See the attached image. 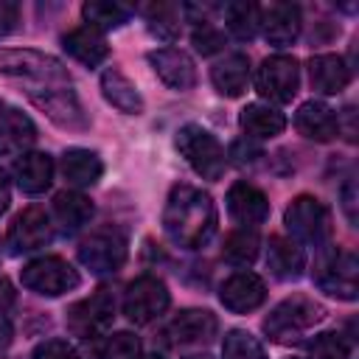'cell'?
Masks as SVG:
<instances>
[{"label":"cell","instance_id":"1","mask_svg":"<svg viewBox=\"0 0 359 359\" xmlns=\"http://www.w3.org/2000/svg\"><path fill=\"white\" fill-rule=\"evenodd\" d=\"M216 224H219V213L210 194L194 185L171 188L163 210V230L171 238V244L182 250H196L208 244V238L216 233Z\"/></svg>","mask_w":359,"mask_h":359},{"label":"cell","instance_id":"2","mask_svg":"<svg viewBox=\"0 0 359 359\" xmlns=\"http://www.w3.org/2000/svg\"><path fill=\"white\" fill-rule=\"evenodd\" d=\"M323 320H325L323 303H317L314 297H306V294H292V297L280 300L266 314L264 331L275 342H294V339H300V334H306L309 328H314Z\"/></svg>","mask_w":359,"mask_h":359},{"label":"cell","instance_id":"3","mask_svg":"<svg viewBox=\"0 0 359 359\" xmlns=\"http://www.w3.org/2000/svg\"><path fill=\"white\" fill-rule=\"evenodd\" d=\"M177 149L185 157V163L202 177V180H219L224 174L227 165V154L224 146L216 140V135H210L208 129L188 123L177 132Z\"/></svg>","mask_w":359,"mask_h":359},{"label":"cell","instance_id":"4","mask_svg":"<svg viewBox=\"0 0 359 359\" xmlns=\"http://www.w3.org/2000/svg\"><path fill=\"white\" fill-rule=\"evenodd\" d=\"M283 222L294 241L320 247L331 238V210L317 196H294L283 213Z\"/></svg>","mask_w":359,"mask_h":359},{"label":"cell","instance_id":"5","mask_svg":"<svg viewBox=\"0 0 359 359\" xmlns=\"http://www.w3.org/2000/svg\"><path fill=\"white\" fill-rule=\"evenodd\" d=\"M20 280H22L25 289H31L36 294L59 297V294L79 286V272L65 258L45 255V258H36V261L25 264L22 272H20Z\"/></svg>","mask_w":359,"mask_h":359},{"label":"cell","instance_id":"6","mask_svg":"<svg viewBox=\"0 0 359 359\" xmlns=\"http://www.w3.org/2000/svg\"><path fill=\"white\" fill-rule=\"evenodd\" d=\"M79 261L95 272V275H109L118 272L126 261V238L115 227H101L93 230L81 244H79Z\"/></svg>","mask_w":359,"mask_h":359},{"label":"cell","instance_id":"7","mask_svg":"<svg viewBox=\"0 0 359 359\" xmlns=\"http://www.w3.org/2000/svg\"><path fill=\"white\" fill-rule=\"evenodd\" d=\"M112 317H115V300L107 289H98L95 294L67 309V331L79 339H95L109 331Z\"/></svg>","mask_w":359,"mask_h":359},{"label":"cell","instance_id":"8","mask_svg":"<svg viewBox=\"0 0 359 359\" xmlns=\"http://www.w3.org/2000/svg\"><path fill=\"white\" fill-rule=\"evenodd\" d=\"M297 87H300V67L294 62V56H286V53H275V56H266L255 73V90L275 101V104H289L294 95H297Z\"/></svg>","mask_w":359,"mask_h":359},{"label":"cell","instance_id":"9","mask_svg":"<svg viewBox=\"0 0 359 359\" xmlns=\"http://www.w3.org/2000/svg\"><path fill=\"white\" fill-rule=\"evenodd\" d=\"M171 303V294L165 289L163 280L151 278V275H143L137 280H132L126 286V294H123V314L129 323L135 325H146L151 320H157Z\"/></svg>","mask_w":359,"mask_h":359},{"label":"cell","instance_id":"10","mask_svg":"<svg viewBox=\"0 0 359 359\" xmlns=\"http://www.w3.org/2000/svg\"><path fill=\"white\" fill-rule=\"evenodd\" d=\"M356 278H359V261L351 250H334L328 252L314 272V280L323 292L342 297V300H356Z\"/></svg>","mask_w":359,"mask_h":359},{"label":"cell","instance_id":"11","mask_svg":"<svg viewBox=\"0 0 359 359\" xmlns=\"http://www.w3.org/2000/svg\"><path fill=\"white\" fill-rule=\"evenodd\" d=\"M28 98L59 126L65 129H84L87 118L81 112L79 98L73 95L70 84H45L42 90H28Z\"/></svg>","mask_w":359,"mask_h":359},{"label":"cell","instance_id":"12","mask_svg":"<svg viewBox=\"0 0 359 359\" xmlns=\"http://www.w3.org/2000/svg\"><path fill=\"white\" fill-rule=\"evenodd\" d=\"M50 238H53L50 216L45 213V208H36V205L17 213L11 227H8V247H11L14 255L34 252V250L50 244Z\"/></svg>","mask_w":359,"mask_h":359},{"label":"cell","instance_id":"13","mask_svg":"<svg viewBox=\"0 0 359 359\" xmlns=\"http://www.w3.org/2000/svg\"><path fill=\"white\" fill-rule=\"evenodd\" d=\"M0 70L14 76H36L42 84H70L65 67L56 59L36 50H3Z\"/></svg>","mask_w":359,"mask_h":359},{"label":"cell","instance_id":"14","mask_svg":"<svg viewBox=\"0 0 359 359\" xmlns=\"http://www.w3.org/2000/svg\"><path fill=\"white\" fill-rule=\"evenodd\" d=\"M258 25L264 31V39L275 48H286L300 36V8L294 3H269L258 8Z\"/></svg>","mask_w":359,"mask_h":359},{"label":"cell","instance_id":"15","mask_svg":"<svg viewBox=\"0 0 359 359\" xmlns=\"http://www.w3.org/2000/svg\"><path fill=\"white\" fill-rule=\"evenodd\" d=\"M219 331V320L213 311L208 309H182L163 331V337L171 345H191V342H208L210 337H216Z\"/></svg>","mask_w":359,"mask_h":359},{"label":"cell","instance_id":"16","mask_svg":"<svg viewBox=\"0 0 359 359\" xmlns=\"http://www.w3.org/2000/svg\"><path fill=\"white\" fill-rule=\"evenodd\" d=\"M149 65L154 67V73L160 76V81L171 90H191L196 84V67L194 59L180 50V48H157L149 53Z\"/></svg>","mask_w":359,"mask_h":359},{"label":"cell","instance_id":"17","mask_svg":"<svg viewBox=\"0 0 359 359\" xmlns=\"http://www.w3.org/2000/svg\"><path fill=\"white\" fill-rule=\"evenodd\" d=\"M227 213L233 222L252 230L269 219V199L261 188H255L250 182H236L227 191Z\"/></svg>","mask_w":359,"mask_h":359},{"label":"cell","instance_id":"18","mask_svg":"<svg viewBox=\"0 0 359 359\" xmlns=\"http://www.w3.org/2000/svg\"><path fill=\"white\" fill-rule=\"evenodd\" d=\"M219 300L233 314H247L266 300V286L255 272H236L222 283Z\"/></svg>","mask_w":359,"mask_h":359},{"label":"cell","instance_id":"19","mask_svg":"<svg viewBox=\"0 0 359 359\" xmlns=\"http://www.w3.org/2000/svg\"><path fill=\"white\" fill-rule=\"evenodd\" d=\"M294 126L303 137L317 140V143H328L339 135V118L337 112L323 104V101H306L297 107L294 112Z\"/></svg>","mask_w":359,"mask_h":359},{"label":"cell","instance_id":"20","mask_svg":"<svg viewBox=\"0 0 359 359\" xmlns=\"http://www.w3.org/2000/svg\"><path fill=\"white\" fill-rule=\"evenodd\" d=\"M309 81L323 95H337L348 87L351 70L337 53H317L309 59Z\"/></svg>","mask_w":359,"mask_h":359},{"label":"cell","instance_id":"21","mask_svg":"<svg viewBox=\"0 0 359 359\" xmlns=\"http://www.w3.org/2000/svg\"><path fill=\"white\" fill-rule=\"evenodd\" d=\"M62 45H65V50H67L76 62H81V65H87V67H95V65H101V62L109 56V45H107L104 31H98V28H93V25H79V28H73L70 34H65Z\"/></svg>","mask_w":359,"mask_h":359},{"label":"cell","instance_id":"22","mask_svg":"<svg viewBox=\"0 0 359 359\" xmlns=\"http://www.w3.org/2000/svg\"><path fill=\"white\" fill-rule=\"evenodd\" d=\"M14 180L25 194H42L53 180V160L45 151H25L14 160Z\"/></svg>","mask_w":359,"mask_h":359},{"label":"cell","instance_id":"23","mask_svg":"<svg viewBox=\"0 0 359 359\" xmlns=\"http://www.w3.org/2000/svg\"><path fill=\"white\" fill-rule=\"evenodd\" d=\"M34 137H36V129L31 118L17 107H8L6 101H0V154L22 151L25 146L34 143Z\"/></svg>","mask_w":359,"mask_h":359},{"label":"cell","instance_id":"24","mask_svg":"<svg viewBox=\"0 0 359 359\" xmlns=\"http://www.w3.org/2000/svg\"><path fill=\"white\" fill-rule=\"evenodd\" d=\"M266 266H269V272L275 278L294 280V278H300V272L306 266V252L294 238L272 236L269 247H266Z\"/></svg>","mask_w":359,"mask_h":359},{"label":"cell","instance_id":"25","mask_svg":"<svg viewBox=\"0 0 359 359\" xmlns=\"http://www.w3.org/2000/svg\"><path fill=\"white\" fill-rule=\"evenodd\" d=\"M210 81L227 98L241 95L247 90V81H250V59L244 53H227L222 62L213 65Z\"/></svg>","mask_w":359,"mask_h":359},{"label":"cell","instance_id":"26","mask_svg":"<svg viewBox=\"0 0 359 359\" xmlns=\"http://www.w3.org/2000/svg\"><path fill=\"white\" fill-rule=\"evenodd\" d=\"M62 174L70 185L76 188H90L101 180L104 174V163L95 151L90 149H67L62 157Z\"/></svg>","mask_w":359,"mask_h":359},{"label":"cell","instance_id":"27","mask_svg":"<svg viewBox=\"0 0 359 359\" xmlns=\"http://www.w3.org/2000/svg\"><path fill=\"white\" fill-rule=\"evenodd\" d=\"M101 93H104V98H107L115 109H121V112H126V115L143 112V98H140L137 87H135L118 67H109V70L101 73Z\"/></svg>","mask_w":359,"mask_h":359},{"label":"cell","instance_id":"28","mask_svg":"<svg viewBox=\"0 0 359 359\" xmlns=\"http://www.w3.org/2000/svg\"><path fill=\"white\" fill-rule=\"evenodd\" d=\"M241 129L247 132V137H255V140L275 137L286 129V115L269 104H247L241 109Z\"/></svg>","mask_w":359,"mask_h":359},{"label":"cell","instance_id":"29","mask_svg":"<svg viewBox=\"0 0 359 359\" xmlns=\"http://www.w3.org/2000/svg\"><path fill=\"white\" fill-rule=\"evenodd\" d=\"M53 216L67 233H73L93 219V202L79 191H62L53 196Z\"/></svg>","mask_w":359,"mask_h":359},{"label":"cell","instance_id":"30","mask_svg":"<svg viewBox=\"0 0 359 359\" xmlns=\"http://www.w3.org/2000/svg\"><path fill=\"white\" fill-rule=\"evenodd\" d=\"M258 247H261V238L255 230L250 227H241V230H233L224 244H222V258L233 266H250L255 258H258Z\"/></svg>","mask_w":359,"mask_h":359},{"label":"cell","instance_id":"31","mask_svg":"<svg viewBox=\"0 0 359 359\" xmlns=\"http://www.w3.org/2000/svg\"><path fill=\"white\" fill-rule=\"evenodd\" d=\"M87 25L107 31V28H121L129 20V8H123L121 3H109V0H90L81 8Z\"/></svg>","mask_w":359,"mask_h":359},{"label":"cell","instance_id":"32","mask_svg":"<svg viewBox=\"0 0 359 359\" xmlns=\"http://www.w3.org/2000/svg\"><path fill=\"white\" fill-rule=\"evenodd\" d=\"M222 356L224 359H266V351L250 331L230 328L222 339Z\"/></svg>","mask_w":359,"mask_h":359},{"label":"cell","instance_id":"33","mask_svg":"<svg viewBox=\"0 0 359 359\" xmlns=\"http://www.w3.org/2000/svg\"><path fill=\"white\" fill-rule=\"evenodd\" d=\"M224 20L233 36L238 39H252L258 31V6L252 3H227L224 6Z\"/></svg>","mask_w":359,"mask_h":359},{"label":"cell","instance_id":"34","mask_svg":"<svg viewBox=\"0 0 359 359\" xmlns=\"http://www.w3.org/2000/svg\"><path fill=\"white\" fill-rule=\"evenodd\" d=\"M140 353H143L140 339L129 331L109 334L98 348V359H140Z\"/></svg>","mask_w":359,"mask_h":359},{"label":"cell","instance_id":"35","mask_svg":"<svg viewBox=\"0 0 359 359\" xmlns=\"http://www.w3.org/2000/svg\"><path fill=\"white\" fill-rule=\"evenodd\" d=\"M348 356H351V342L337 331H325L314 337L309 345V359H348Z\"/></svg>","mask_w":359,"mask_h":359},{"label":"cell","instance_id":"36","mask_svg":"<svg viewBox=\"0 0 359 359\" xmlns=\"http://www.w3.org/2000/svg\"><path fill=\"white\" fill-rule=\"evenodd\" d=\"M149 17V28L151 34H157L160 39H174L180 34V22H177V8L168 3H154L146 8Z\"/></svg>","mask_w":359,"mask_h":359},{"label":"cell","instance_id":"37","mask_svg":"<svg viewBox=\"0 0 359 359\" xmlns=\"http://www.w3.org/2000/svg\"><path fill=\"white\" fill-rule=\"evenodd\" d=\"M194 48L202 53V56H210V53H216V50H222V45H224V34L216 28V25H210V22H199V28L194 31Z\"/></svg>","mask_w":359,"mask_h":359},{"label":"cell","instance_id":"38","mask_svg":"<svg viewBox=\"0 0 359 359\" xmlns=\"http://www.w3.org/2000/svg\"><path fill=\"white\" fill-rule=\"evenodd\" d=\"M31 359H76V351L65 339H45L34 348Z\"/></svg>","mask_w":359,"mask_h":359},{"label":"cell","instance_id":"39","mask_svg":"<svg viewBox=\"0 0 359 359\" xmlns=\"http://www.w3.org/2000/svg\"><path fill=\"white\" fill-rule=\"evenodd\" d=\"M339 199H342V210H345L348 222L356 224V182H353V180H348V182L342 185Z\"/></svg>","mask_w":359,"mask_h":359},{"label":"cell","instance_id":"40","mask_svg":"<svg viewBox=\"0 0 359 359\" xmlns=\"http://www.w3.org/2000/svg\"><path fill=\"white\" fill-rule=\"evenodd\" d=\"M17 6L14 3H0V34H11L17 28Z\"/></svg>","mask_w":359,"mask_h":359},{"label":"cell","instance_id":"41","mask_svg":"<svg viewBox=\"0 0 359 359\" xmlns=\"http://www.w3.org/2000/svg\"><path fill=\"white\" fill-rule=\"evenodd\" d=\"M11 337H14V328H11L8 317L0 314V351H6V348L11 345Z\"/></svg>","mask_w":359,"mask_h":359},{"label":"cell","instance_id":"42","mask_svg":"<svg viewBox=\"0 0 359 359\" xmlns=\"http://www.w3.org/2000/svg\"><path fill=\"white\" fill-rule=\"evenodd\" d=\"M8 202H11V188H8V177H6V171L0 168V213H6Z\"/></svg>","mask_w":359,"mask_h":359},{"label":"cell","instance_id":"43","mask_svg":"<svg viewBox=\"0 0 359 359\" xmlns=\"http://www.w3.org/2000/svg\"><path fill=\"white\" fill-rule=\"evenodd\" d=\"M11 303H14L11 283H8L6 278H0V314H3V309H6V306H11Z\"/></svg>","mask_w":359,"mask_h":359},{"label":"cell","instance_id":"44","mask_svg":"<svg viewBox=\"0 0 359 359\" xmlns=\"http://www.w3.org/2000/svg\"><path fill=\"white\" fill-rule=\"evenodd\" d=\"M185 359H213L210 353H202V356H185Z\"/></svg>","mask_w":359,"mask_h":359},{"label":"cell","instance_id":"45","mask_svg":"<svg viewBox=\"0 0 359 359\" xmlns=\"http://www.w3.org/2000/svg\"><path fill=\"white\" fill-rule=\"evenodd\" d=\"M146 359H163V356H160V353H151V356H146Z\"/></svg>","mask_w":359,"mask_h":359}]
</instances>
